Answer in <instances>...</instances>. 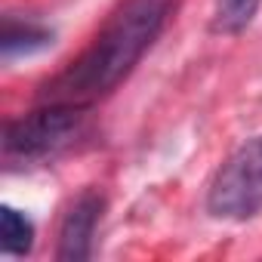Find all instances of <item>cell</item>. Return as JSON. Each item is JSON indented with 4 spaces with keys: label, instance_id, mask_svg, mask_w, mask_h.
I'll list each match as a JSON object with an SVG mask.
<instances>
[{
    "label": "cell",
    "instance_id": "cell-1",
    "mask_svg": "<svg viewBox=\"0 0 262 262\" xmlns=\"http://www.w3.org/2000/svg\"><path fill=\"white\" fill-rule=\"evenodd\" d=\"M176 7L179 0H120L90 47L40 86L37 102L93 108L111 96L164 34Z\"/></svg>",
    "mask_w": 262,
    "mask_h": 262
},
{
    "label": "cell",
    "instance_id": "cell-7",
    "mask_svg": "<svg viewBox=\"0 0 262 262\" xmlns=\"http://www.w3.org/2000/svg\"><path fill=\"white\" fill-rule=\"evenodd\" d=\"M262 0H213V28L219 34H241L256 19Z\"/></svg>",
    "mask_w": 262,
    "mask_h": 262
},
{
    "label": "cell",
    "instance_id": "cell-6",
    "mask_svg": "<svg viewBox=\"0 0 262 262\" xmlns=\"http://www.w3.org/2000/svg\"><path fill=\"white\" fill-rule=\"evenodd\" d=\"M31 247H34V222L22 210L4 204V210H0V250L7 256H28Z\"/></svg>",
    "mask_w": 262,
    "mask_h": 262
},
{
    "label": "cell",
    "instance_id": "cell-3",
    "mask_svg": "<svg viewBox=\"0 0 262 262\" xmlns=\"http://www.w3.org/2000/svg\"><path fill=\"white\" fill-rule=\"evenodd\" d=\"M207 213L225 222L262 216V136L247 139L216 170L207 185Z\"/></svg>",
    "mask_w": 262,
    "mask_h": 262
},
{
    "label": "cell",
    "instance_id": "cell-4",
    "mask_svg": "<svg viewBox=\"0 0 262 262\" xmlns=\"http://www.w3.org/2000/svg\"><path fill=\"white\" fill-rule=\"evenodd\" d=\"M102 210H105V198L99 191H83L80 198L71 201V207L65 210L62 225H59V247H56L59 259H65V262L90 259Z\"/></svg>",
    "mask_w": 262,
    "mask_h": 262
},
{
    "label": "cell",
    "instance_id": "cell-5",
    "mask_svg": "<svg viewBox=\"0 0 262 262\" xmlns=\"http://www.w3.org/2000/svg\"><path fill=\"white\" fill-rule=\"evenodd\" d=\"M47 43H53V31L34 19H16L7 16L4 19V31H0V50H4V59L13 56H28L34 50H43Z\"/></svg>",
    "mask_w": 262,
    "mask_h": 262
},
{
    "label": "cell",
    "instance_id": "cell-2",
    "mask_svg": "<svg viewBox=\"0 0 262 262\" xmlns=\"http://www.w3.org/2000/svg\"><path fill=\"white\" fill-rule=\"evenodd\" d=\"M90 108L65 102H40L34 111L7 120L4 161L10 167H40L68 151L86 126Z\"/></svg>",
    "mask_w": 262,
    "mask_h": 262
}]
</instances>
